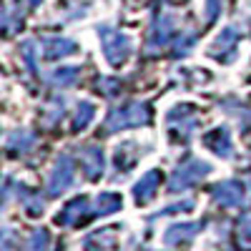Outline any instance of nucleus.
<instances>
[{"label": "nucleus", "instance_id": "nucleus-24", "mask_svg": "<svg viewBox=\"0 0 251 251\" xmlns=\"http://www.w3.org/2000/svg\"><path fill=\"white\" fill-rule=\"evenodd\" d=\"M194 43H196V33H194V30L178 35V38H176V46H174V55H176V58L188 55V53L194 50Z\"/></svg>", "mask_w": 251, "mask_h": 251}, {"label": "nucleus", "instance_id": "nucleus-21", "mask_svg": "<svg viewBox=\"0 0 251 251\" xmlns=\"http://www.w3.org/2000/svg\"><path fill=\"white\" fill-rule=\"evenodd\" d=\"M83 244H86V251H103V249H108L113 244V231H111V228H106V231L91 234Z\"/></svg>", "mask_w": 251, "mask_h": 251}, {"label": "nucleus", "instance_id": "nucleus-18", "mask_svg": "<svg viewBox=\"0 0 251 251\" xmlns=\"http://www.w3.org/2000/svg\"><path fill=\"white\" fill-rule=\"evenodd\" d=\"M96 116V106L88 100H80L78 106H75V113H73V131H83V128H88V123L93 121Z\"/></svg>", "mask_w": 251, "mask_h": 251}, {"label": "nucleus", "instance_id": "nucleus-15", "mask_svg": "<svg viewBox=\"0 0 251 251\" xmlns=\"http://www.w3.org/2000/svg\"><path fill=\"white\" fill-rule=\"evenodd\" d=\"M78 78H80V68L78 66H60V68H55V71H50L46 75V80L50 83L53 88H71V86L78 83Z\"/></svg>", "mask_w": 251, "mask_h": 251}, {"label": "nucleus", "instance_id": "nucleus-9", "mask_svg": "<svg viewBox=\"0 0 251 251\" xmlns=\"http://www.w3.org/2000/svg\"><path fill=\"white\" fill-rule=\"evenodd\" d=\"M40 46H43V55L48 60H60V58H68V55L78 53V43H75V40L60 38V35L43 38V40H40Z\"/></svg>", "mask_w": 251, "mask_h": 251}, {"label": "nucleus", "instance_id": "nucleus-7", "mask_svg": "<svg viewBox=\"0 0 251 251\" xmlns=\"http://www.w3.org/2000/svg\"><path fill=\"white\" fill-rule=\"evenodd\" d=\"M203 146L211 153L221 156V158H231L234 153V143H231V133H228L226 126H216V128L203 133Z\"/></svg>", "mask_w": 251, "mask_h": 251}, {"label": "nucleus", "instance_id": "nucleus-3", "mask_svg": "<svg viewBox=\"0 0 251 251\" xmlns=\"http://www.w3.org/2000/svg\"><path fill=\"white\" fill-rule=\"evenodd\" d=\"M196 126H199V118L191 103H178V106H174L166 113V131L171 133L174 141H188L191 133L196 131Z\"/></svg>", "mask_w": 251, "mask_h": 251}, {"label": "nucleus", "instance_id": "nucleus-10", "mask_svg": "<svg viewBox=\"0 0 251 251\" xmlns=\"http://www.w3.org/2000/svg\"><path fill=\"white\" fill-rule=\"evenodd\" d=\"M214 199L221 206H241L246 201V186L241 181H224L214 186Z\"/></svg>", "mask_w": 251, "mask_h": 251}, {"label": "nucleus", "instance_id": "nucleus-17", "mask_svg": "<svg viewBox=\"0 0 251 251\" xmlns=\"http://www.w3.org/2000/svg\"><path fill=\"white\" fill-rule=\"evenodd\" d=\"M141 153H143V151L138 149L136 141H123V143L118 146V151H116V169H118L121 174H126V171H128L131 166L138 161Z\"/></svg>", "mask_w": 251, "mask_h": 251}, {"label": "nucleus", "instance_id": "nucleus-23", "mask_svg": "<svg viewBox=\"0 0 251 251\" xmlns=\"http://www.w3.org/2000/svg\"><path fill=\"white\" fill-rule=\"evenodd\" d=\"M18 199L23 201V206L28 208V214H40L43 211V199H38L35 194H30L28 188L18 186Z\"/></svg>", "mask_w": 251, "mask_h": 251}, {"label": "nucleus", "instance_id": "nucleus-11", "mask_svg": "<svg viewBox=\"0 0 251 251\" xmlns=\"http://www.w3.org/2000/svg\"><path fill=\"white\" fill-rule=\"evenodd\" d=\"M80 166H83V171H86L88 178H98L103 174V169H106V158H103V149L96 143L91 146H83L80 149Z\"/></svg>", "mask_w": 251, "mask_h": 251}, {"label": "nucleus", "instance_id": "nucleus-4", "mask_svg": "<svg viewBox=\"0 0 251 251\" xmlns=\"http://www.w3.org/2000/svg\"><path fill=\"white\" fill-rule=\"evenodd\" d=\"M208 174H211V163H206L201 158H188L181 166H176V171L171 174L169 191L178 194V191H183V188H188V186H194L196 181H201Z\"/></svg>", "mask_w": 251, "mask_h": 251}, {"label": "nucleus", "instance_id": "nucleus-27", "mask_svg": "<svg viewBox=\"0 0 251 251\" xmlns=\"http://www.w3.org/2000/svg\"><path fill=\"white\" fill-rule=\"evenodd\" d=\"M239 239H241L244 246H251V214H246L239 221Z\"/></svg>", "mask_w": 251, "mask_h": 251}, {"label": "nucleus", "instance_id": "nucleus-16", "mask_svg": "<svg viewBox=\"0 0 251 251\" xmlns=\"http://www.w3.org/2000/svg\"><path fill=\"white\" fill-rule=\"evenodd\" d=\"M35 146V136L28 131V128H15L8 133L5 138V149L10 153H28L30 149Z\"/></svg>", "mask_w": 251, "mask_h": 251}, {"label": "nucleus", "instance_id": "nucleus-12", "mask_svg": "<svg viewBox=\"0 0 251 251\" xmlns=\"http://www.w3.org/2000/svg\"><path fill=\"white\" fill-rule=\"evenodd\" d=\"M88 208H91L88 196H78L71 203H66V208L55 216V224H60V226H75L83 216L88 214Z\"/></svg>", "mask_w": 251, "mask_h": 251}, {"label": "nucleus", "instance_id": "nucleus-6", "mask_svg": "<svg viewBox=\"0 0 251 251\" xmlns=\"http://www.w3.org/2000/svg\"><path fill=\"white\" fill-rule=\"evenodd\" d=\"M73 183V161L71 156L66 153H60L55 166H53V171L48 176V194L50 196H60L63 191H68Z\"/></svg>", "mask_w": 251, "mask_h": 251}, {"label": "nucleus", "instance_id": "nucleus-19", "mask_svg": "<svg viewBox=\"0 0 251 251\" xmlns=\"http://www.w3.org/2000/svg\"><path fill=\"white\" fill-rule=\"evenodd\" d=\"M38 55H40V46L35 43V40H23V43H20V58H23L25 68L30 73L38 71Z\"/></svg>", "mask_w": 251, "mask_h": 251}, {"label": "nucleus", "instance_id": "nucleus-13", "mask_svg": "<svg viewBox=\"0 0 251 251\" xmlns=\"http://www.w3.org/2000/svg\"><path fill=\"white\" fill-rule=\"evenodd\" d=\"M158 183H161V171H149V174H143L141 181L133 186V199L138 203H149L156 191H158Z\"/></svg>", "mask_w": 251, "mask_h": 251}, {"label": "nucleus", "instance_id": "nucleus-2", "mask_svg": "<svg viewBox=\"0 0 251 251\" xmlns=\"http://www.w3.org/2000/svg\"><path fill=\"white\" fill-rule=\"evenodd\" d=\"M98 38H100V50L113 68H121L123 63L131 58L133 43L126 33H121L111 25H98Z\"/></svg>", "mask_w": 251, "mask_h": 251}, {"label": "nucleus", "instance_id": "nucleus-26", "mask_svg": "<svg viewBox=\"0 0 251 251\" xmlns=\"http://www.w3.org/2000/svg\"><path fill=\"white\" fill-rule=\"evenodd\" d=\"M98 91L111 98V96H116L121 91V80H116V78H100L98 80Z\"/></svg>", "mask_w": 251, "mask_h": 251}, {"label": "nucleus", "instance_id": "nucleus-28", "mask_svg": "<svg viewBox=\"0 0 251 251\" xmlns=\"http://www.w3.org/2000/svg\"><path fill=\"white\" fill-rule=\"evenodd\" d=\"M221 15V0H206V23H214Z\"/></svg>", "mask_w": 251, "mask_h": 251}, {"label": "nucleus", "instance_id": "nucleus-25", "mask_svg": "<svg viewBox=\"0 0 251 251\" xmlns=\"http://www.w3.org/2000/svg\"><path fill=\"white\" fill-rule=\"evenodd\" d=\"M46 249H48V231L38 228V231H33V236L28 241V251H46Z\"/></svg>", "mask_w": 251, "mask_h": 251}, {"label": "nucleus", "instance_id": "nucleus-14", "mask_svg": "<svg viewBox=\"0 0 251 251\" xmlns=\"http://www.w3.org/2000/svg\"><path fill=\"white\" fill-rule=\"evenodd\" d=\"M201 224H174L169 231L163 234V241L166 246H181V244H188L196 234H199Z\"/></svg>", "mask_w": 251, "mask_h": 251}, {"label": "nucleus", "instance_id": "nucleus-20", "mask_svg": "<svg viewBox=\"0 0 251 251\" xmlns=\"http://www.w3.org/2000/svg\"><path fill=\"white\" fill-rule=\"evenodd\" d=\"M123 206V199L118 196V194H100L98 199H96V211L100 214V216H106V214H113V211H118V208Z\"/></svg>", "mask_w": 251, "mask_h": 251}, {"label": "nucleus", "instance_id": "nucleus-29", "mask_svg": "<svg viewBox=\"0 0 251 251\" xmlns=\"http://www.w3.org/2000/svg\"><path fill=\"white\" fill-rule=\"evenodd\" d=\"M40 3H43V0H28V5H33V8H38Z\"/></svg>", "mask_w": 251, "mask_h": 251}, {"label": "nucleus", "instance_id": "nucleus-5", "mask_svg": "<svg viewBox=\"0 0 251 251\" xmlns=\"http://www.w3.org/2000/svg\"><path fill=\"white\" fill-rule=\"evenodd\" d=\"M174 30H176V15H174L171 10H163V13L153 20V25H151L149 40H146V53L161 50V48L171 40Z\"/></svg>", "mask_w": 251, "mask_h": 251}, {"label": "nucleus", "instance_id": "nucleus-8", "mask_svg": "<svg viewBox=\"0 0 251 251\" xmlns=\"http://www.w3.org/2000/svg\"><path fill=\"white\" fill-rule=\"evenodd\" d=\"M236 43H239V28L228 25V28H224V30L216 35L214 46L208 48V55L221 58V60H231L234 53H236Z\"/></svg>", "mask_w": 251, "mask_h": 251}, {"label": "nucleus", "instance_id": "nucleus-22", "mask_svg": "<svg viewBox=\"0 0 251 251\" xmlns=\"http://www.w3.org/2000/svg\"><path fill=\"white\" fill-rule=\"evenodd\" d=\"M63 113H66V100H63V98H53V100L48 103V108L43 111V121H46L48 126H55V123L63 118Z\"/></svg>", "mask_w": 251, "mask_h": 251}, {"label": "nucleus", "instance_id": "nucleus-1", "mask_svg": "<svg viewBox=\"0 0 251 251\" xmlns=\"http://www.w3.org/2000/svg\"><path fill=\"white\" fill-rule=\"evenodd\" d=\"M151 121V108L149 103L143 100H131L121 108H113L106 118V126H103V133H118L123 128H138V126H146Z\"/></svg>", "mask_w": 251, "mask_h": 251}]
</instances>
